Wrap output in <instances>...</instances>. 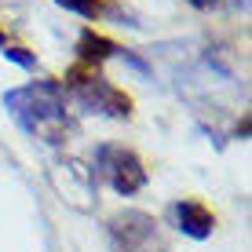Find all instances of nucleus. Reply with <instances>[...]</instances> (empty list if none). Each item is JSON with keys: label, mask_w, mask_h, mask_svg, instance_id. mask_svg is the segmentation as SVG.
I'll use <instances>...</instances> for the list:
<instances>
[{"label": "nucleus", "mask_w": 252, "mask_h": 252, "mask_svg": "<svg viewBox=\"0 0 252 252\" xmlns=\"http://www.w3.org/2000/svg\"><path fill=\"white\" fill-rule=\"evenodd\" d=\"M4 106L15 114V121L30 135H40L44 143H59L66 128V110H63V88L48 81L11 88L4 95Z\"/></svg>", "instance_id": "1"}, {"label": "nucleus", "mask_w": 252, "mask_h": 252, "mask_svg": "<svg viewBox=\"0 0 252 252\" xmlns=\"http://www.w3.org/2000/svg\"><path fill=\"white\" fill-rule=\"evenodd\" d=\"M110 238H114L117 252H161L158 223H154V216L139 212V208L117 212L110 220Z\"/></svg>", "instance_id": "2"}, {"label": "nucleus", "mask_w": 252, "mask_h": 252, "mask_svg": "<svg viewBox=\"0 0 252 252\" xmlns=\"http://www.w3.org/2000/svg\"><path fill=\"white\" fill-rule=\"evenodd\" d=\"M99 168L110 176V187H114L117 194H125V197L135 194V190L146 183L143 161H139L132 150H125V146H102L99 150Z\"/></svg>", "instance_id": "3"}, {"label": "nucleus", "mask_w": 252, "mask_h": 252, "mask_svg": "<svg viewBox=\"0 0 252 252\" xmlns=\"http://www.w3.org/2000/svg\"><path fill=\"white\" fill-rule=\"evenodd\" d=\"M77 102L92 114L102 117H128L132 114V99L125 92H117L110 81L102 77H88V81H77Z\"/></svg>", "instance_id": "4"}, {"label": "nucleus", "mask_w": 252, "mask_h": 252, "mask_svg": "<svg viewBox=\"0 0 252 252\" xmlns=\"http://www.w3.org/2000/svg\"><path fill=\"white\" fill-rule=\"evenodd\" d=\"M176 223H179V230L183 234H190V238H208L212 234V227H216V220H212V212H208L205 205H197V201H179L176 208Z\"/></svg>", "instance_id": "5"}, {"label": "nucleus", "mask_w": 252, "mask_h": 252, "mask_svg": "<svg viewBox=\"0 0 252 252\" xmlns=\"http://www.w3.org/2000/svg\"><path fill=\"white\" fill-rule=\"evenodd\" d=\"M114 51H121V48L110 44V40L99 37V33H92V30L81 37V59H84V63H102V59H110Z\"/></svg>", "instance_id": "6"}, {"label": "nucleus", "mask_w": 252, "mask_h": 252, "mask_svg": "<svg viewBox=\"0 0 252 252\" xmlns=\"http://www.w3.org/2000/svg\"><path fill=\"white\" fill-rule=\"evenodd\" d=\"M55 4L66 7V11L84 15V19H95V15H99V0H55Z\"/></svg>", "instance_id": "7"}, {"label": "nucleus", "mask_w": 252, "mask_h": 252, "mask_svg": "<svg viewBox=\"0 0 252 252\" xmlns=\"http://www.w3.org/2000/svg\"><path fill=\"white\" fill-rule=\"evenodd\" d=\"M0 51H4V59H11V63H19V66H26V69H33V66H37V59H33V55H26V51L22 48H0Z\"/></svg>", "instance_id": "8"}, {"label": "nucleus", "mask_w": 252, "mask_h": 252, "mask_svg": "<svg viewBox=\"0 0 252 252\" xmlns=\"http://www.w3.org/2000/svg\"><path fill=\"white\" fill-rule=\"evenodd\" d=\"M0 48H4V40H0Z\"/></svg>", "instance_id": "9"}]
</instances>
